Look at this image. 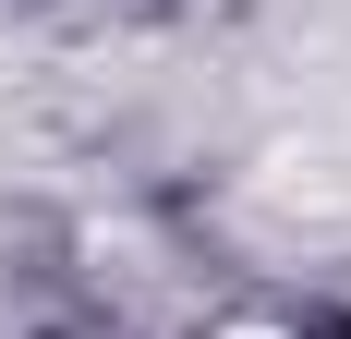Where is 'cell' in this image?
Wrapping results in <instances>:
<instances>
[{"mask_svg": "<svg viewBox=\"0 0 351 339\" xmlns=\"http://www.w3.org/2000/svg\"><path fill=\"white\" fill-rule=\"evenodd\" d=\"M327 339H351V327H327Z\"/></svg>", "mask_w": 351, "mask_h": 339, "instance_id": "cell-1", "label": "cell"}]
</instances>
